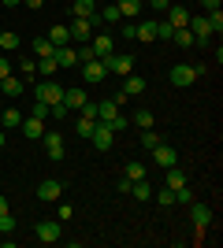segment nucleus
Wrapping results in <instances>:
<instances>
[{"mask_svg":"<svg viewBox=\"0 0 223 248\" xmlns=\"http://www.w3.org/2000/svg\"><path fill=\"white\" fill-rule=\"evenodd\" d=\"M52 60H56V67H64V71H67V67H78V52H74L71 45H60V48L52 52Z\"/></svg>","mask_w":223,"mask_h":248,"instance_id":"nucleus-15","label":"nucleus"},{"mask_svg":"<svg viewBox=\"0 0 223 248\" xmlns=\"http://www.w3.org/2000/svg\"><path fill=\"white\" fill-rule=\"evenodd\" d=\"M34 52H37V60H45V56H52L56 45L49 41V37H34Z\"/></svg>","mask_w":223,"mask_h":248,"instance_id":"nucleus-31","label":"nucleus"},{"mask_svg":"<svg viewBox=\"0 0 223 248\" xmlns=\"http://www.w3.org/2000/svg\"><path fill=\"white\" fill-rule=\"evenodd\" d=\"M60 233H64V222H60V218L37 222V241H41V245H56V241H60Z\"/></svg>","mask_w":223,"mask_h":248,"instance_id":"nucleus-3","label":"nucleus"},{"mask_svg":"<svg viewBox=\"0 0 223 248\" xmlns=\"http://www.w3.org/2000/svg\"><path fill=\"white\" fill-rule=\"evenodd\" d=\"M67 30H71V37L74 41H89V37H93V30H97V22L93 19H71V26H67Z\"/></svg>","mask_w":223,"mask_h":248,"instance_id":"nucleus-9","label":"nucleus"},{"mask_svg":"<svg viewBox=\"0 0 223 248\" xmlns=\"http://www.w3.org/2000/svg\"><path fill=\"white\" fill-rule=\"evenodd\" d=\"M116 8L123 19H134V15H141V8H145V0H116Z\"/></svg>","mask_w":223,"mask_h":248,"instance_id":"nucleus-22","label":"nucleus"},{"mask_svg":"<svg viewBox=\"0 0 223 248\" xmlns=\"http://www.w3.org/2000/svg\"><path fill=\"white\" fill-rule=\"evenodd\" d=\"M89 48H93V56L97 60H108V56H112V52H116V41H112V37H108V33H97V37H89Z\"/></svg>","mask_w":223,"mask_h":248,"instance_id":"nucleus-8","label":"nucleus"},{"mask_svg":"<svg viewBox=\"0 0 223 248\" xmlns=\"http://www.w3.org/2000/svg\"><path fill=\"white\" fill-rule=\"evenodd\" d=\"M149 4H153L156 11H168V8H171V0H149Z\"/></svg>","mask_w":223,"mask_h":248,"instance_id":"nucleus-48","label":"nucleus"},{"mask_svg":"<svg viewBox=\"0 0 223 248\" xmlns=\"http://www.w3.org/2000/svg\"><path fill=\"white\" fill-rule=\"evenodd\" d=\"M101 63H104L112 74H123V78H127V74H134V56H130V52H112V56H108V60H101Z\"/></svg>","mask_w":223,"mask_h":248,"instance_id":"nucleus-1","label":"nucleus"},{"mask_svg":"<svg viewBox=\"0 0 223 248\" xmlns=\"http://www.w3.org/2000/svg\"><path fill=\"white\" fill-rule=\"evenodd\" d=\"M0 48H4V52H15V48H19V33H15V30H4V33H0Z\"/></svg>","mask_w":223,"mask_h":248,"instance_id":"nucleus-32","label":"nucleus"},{"mask_svg":"<svg viewBox=\"0 0 223 248\" xmlns=\"http://www.w3.org/2000/svg\"><path fill=\"white\" fill-rule=\"evenodd\" d=\"M171 33H175V30H171V22H168V19L156 22V41H171Z\"/></svg>","mask_w":223,"mask_h":248,"instance_id":"nucleus-37","label":"nucleus"},{"mask_svg":"<svg viewBox=\"0 0 223 248\" xmlns=\"http://www.w3.org/2000/svg\"><path fill=\"white\" fill-rule=\"evenodd\" d=\"M134 41H156V19H149V22H138L134 26Z\"/></svg>","mask_w":223,"mask_h":248,"instance_id":"nucleus-19","label":"nucleus"},{"mask_svg":"<svg viewBox=\"0 0 223 248\" xmlns=\"http://www.w3.org/2000/svg\"><path fill=\"white\" fill-rule=\"evenodd\" d=\"M97 19H101V22H108V26H116V22L123 19V15H119V8H116V4H104V8H97Z\"/></svg>","mask_w":223,"mask_h":248,"instance_id":"nucleus-25","label":"nucleus"},{"mask_svg":"<svg viewBox=\"0 0 223 248\" xmlns=\"http://www.w3.org/2000/svg\"><path fill=\"white\" fill-rule=\"evenodd\" d=\"M156 200H160L164 207H171V204H175V189H168V186H164V189L156 193Z\"/></svg>","mask_w":223,"mask_h":248,"instance_id":"nucleus-38","label":"nucleus"},{"mask_svg":"<svg viewBox=\"0 0 223 248\" xmlns=\"http://www.w3.org/2000/svg\"><path fill=\"white\" fill-rule=\"evenodd\" d=\"M4 4H8V8H15V4H22V0H4Z\"/></svg>","mask_w":223,"mask_h":248,"instance_id":"nucleus-53","label":"nucleus"},{"mask_svg":"<svg viewBox=\"0 0 223 248\" xmlns=\"http://www.w3.org/2000/svg\"><path fill=\"white\" fill-rule=\"evenodd\" d=\"M22 137H30V141H41V137H45V119H37V115L22 119Z\"/></svg>","mask_w":223,"mask_h":248,"instance_id":"nucleus-14","label":"nucleus"},{"mask_svg":"<svg viewBox=\"0 0 223 248\" xmlns=\"http://www.w3.org/2000/svg\"><path fill=\"white\" fill-rule=\"evenodd\" d=\"M0 215H8V200L0 197Z\"/></svg>","mask_w":223,"mask_h":248,"instance_id":"nucleus-51","label":"nucleus"},{"mask_svg":"<svg viewBox=\"0 0 223 248\" xmlns=\"http://www.w3.org/2000/svg\"><path fill=\"white\" fill-rule=\"evenodd\" d=\"M127 123H130L127 115H116V119H112L108 126H112V134H119V130H127Z\"/></svg>","mask_w":223,"mask_h":248,"instance_id":"nucleus-42","label":"nucleus"},{"mask_svg":"<svg viewBox=\"0 0 223 248\" xmlns=\"http://www.w3.org/2000/svg\"><path fill=\"white\" fill-rule=\"evenodd\" d=\"M11 230H15V218L8 211V215H0V233H11Z\"/></svg>","mask_w":223,"mask_h":248,"instance_id":"nucleus-43","label":"nucleus"},{"mask_svg":"<svg viewBox=\"0 0 223 248\" xmlns=\"http://www.w3.org/2000/svg\"><path fill=\"white\" fill-rule=\"evenodd\" d=\"M89 100L86 96V89H64V104H67V111H82V104Z\"/></svg>","mask_w":223,"mask_h":248,"instance_id":"nucleus-18","label":"nucleus"},{"mask_svg":"<svg viewBox=\"0 0 223 248\" xmlns=\"http://www.w3.org/2000/svg\"><path fill=\"white\" fill-rule=\"evenodd\" d=\"M34 115H37V119H49V104H41V100H34Z\"/></svg>","mask_w":223,"mask_h":248,"instance_id":"nucleus-45","label":"nucleus"},{"mask_svg":"<svg viewBox=\"0 0 223 248\" xmlns=\"http://www.w3.org/2000/svg\"><path fill=\"white\" fill-rule=\"evenodd\" d=\"M71 15H74V19H93V22H101V19H97V0H74V4H71Z\"/></svg>","mask_w":223,"mask_h":248,"instance_id":"nucleus-13","label":"nucleus"},{"mask_svg":"<svg viewBox=\"0 0 223 248\" xmlns=\"http://www.w3.org/2000/svg\"><path fill=\"white\" fill-rule=\"evenodd\" d=\"M130 197L145 204V200H153V186H149L145 178H138V182H130Z\"/></svg>","mask_w":223,"mask_h":248,"instance_id":"nucleus-23","label":"nucleus"},{"mask_svg":"<svg viewBox=\"0 0 223 248\" xmlns=\"http://www.w3.org/2000/svg\"><path fill=\"white\" fill-rule=\"evenodd\" d=\"M4 141H8V130H4V126H0V148H4Z\"/></svg>","mask_w":223,"mask_h":248,"instance_id":"nucleus-52","label":"nucleus"},{"mask_svg":"<svg viewBox=\"0 0 223 248\" xmlns=\"http://www.w3.org/2000/svg\"><path fill=\"white\" fill-rule=\"evenodd\" d=\"M186 207H190V218H193V226H197V237H201L205 230H208V222H212V207L208 204H193V200Z\"/></svg>","mask_w":223,"mask_h":248,"instance_id":"nucleus-5","label":"nucleus"},{"mask_svg":"<svg viewBox=\"0 0 223 248\" xmlns=\"http://www.w3.org/2000/svg\"><path fill=\"white\" fill-rule=\"evenodd\" d=\"M205 19H208V30H212V33H220V30H223V11H220V8H216V11H208Z\"/></svg>","mask_w":223,"mask_h":248,"instance_id":"nucleus-36","label":"nucleus"},{"mask_svg":"<svg viewBox=\"0 0 223 248\" xmlns=\"http://www.w3.org/2000/svg\"><path fill=\"white\" fill-rule=\"evenodd\" d=\"M168 22H171V30H182V26H190V11L182 8V4H171V8H168Z\"/></svg>","mask_w":223,"mask_h":248,"instance_id":"nucleus-17","label":"nucleus"},{"mask_svg":"<svg viewBox=\"0 0 223 248\" xmlns=\"http://www.w3.org/2000/svg\"><path fill=\"white\" fill-rule=\"evenodd\" d=\"M74 52H78V63H89V60H97V56H93V48H89V45H82V48H74Z\"/></svg>","mask_w":223,"mask_h":248,"instance_id":"nucleus-44","label":"nucleus"},{"mask_svg":"<svg viewBox=\"0 0 223 248\" xmlns=\"http://www.w3.org/2000/svg\"><path fill=\"white\" fill-rule=\"evenodd\" d=\"M186 30L197 37V45H205L208 37H212V30H208V19H205V15H190V26H186Z\"/></svg>","mask_w":223,"mask_h":248,"instance_id":"nucleus-12","label":"nucleus"},{"mask_svg":"<svg viewBox=\"0 0 223 248\" xmlns=\"http://www.w3.org/2000/svg\"><path fill=\"white\" fill-rule=\"evenodd\" d=\"M8 74H11V60H0V82H4Z\"/></svg>","mask_w":223,"mask_h":248,"instance_id":"nucleus-47","label":"nucleus"},{"mask_svg":"<svg viewBox=\"0 0 223 248\" xmlns=\"http://www.w3.org/2000/svg\"><path fill=\"white\" fill-rule=\"evenodd\" d=\"M190 200H193L190 186H182V189H175V204H190Z\"/></svg>","mask_w":223,"mask_h":248,"instance_id":"nucleus-39","label":"nucleus"},{"mask_svg":"<svg viewBox=\"0 0 223 248\" xmlns=\"http://www.w3.org/2000/svg\"><path fill=\"white\" fill-rule=\"evenodd\" d=\"M37 100L49 104V108H52V104H60V100H64V85H56L52 78H45V82L37 85Z\"/></svg>","mask_w":223,"mask_h":248,"instance_id":"nucleus-4","label":"nucleus"},{"mask_svg":"<svg viewBox=\"0 0 223 248\" xmlns=\"http://www.w3.org/2000/svg\"><path fill=\"white\" fill-rule=\"evenodd\" d=\"M0 126H4V130H15V126H22V111H15V108H8V111L0 115Z\"/></svg>","mask_w":223,"mask_h":248,"instance_id":"nucleus-30","label":"nucleus"},{"mask_svg":"<svg viewBox=\"0 0 223 248\" xmlns=\"http://www.w3.org/2000/svg\"><path fill=\"white\" fill-rule=\"evenodd\" d=\"M104 74H108V67H104L101 60L82 63V82H86V85H101V82H104Z\"/></svg>","mask_w":223,"mask_h":248,"instance_id":"nucleus-7","label":"nucleus"},{"mask_svg":"<svg viewBox=\"0 0 223 248\" xmlns=\"http://www.w3.org/2000/svg\"><path fill=\"white\" fill-rule=\"evenodd\" d=\"M93 119H86V115H82V119H78V123H74V134H78V137H86V141H89V134H93Z\"/></svg>","mask_w":223,"mask_h":248,"instance_id":"nucleus-34","label":"nucleus"},{"mask_svg":"<svg viewBox=\"0 0 223 248\" xmlns=\"http://www.w3.org/2000/svg\"><path fill=\"white\" fill-rule=\"evenodd\" d=\"M171 41L179 45V48H193V45H197V37H193V33L186 30V26H182V30H175V33H171Z\"/></svg>","mask_w":223,"mask_h":248,"instance_id":"nucleus-29","label":"nucleus"},{"mask_svg":"<svg viewBox=\"0 0 223 248\" xmlns=\"http://www.w3.org/2000/svg\"><path fill=\"white\" fill-rule=\"evenodd\" d=\"M60 197H64V186H60L56 178H45L41 186H37V200H41V204H56Z\"/></svg>","mask_w":223,"mask_h":248,"instance_id":"nucleus-6","label":"nucleus"},{"mask_svg":"<svg viewBox=\"0 0 223 248\" xmlns=\"http://www.w3.org/2000/svg\"><path fill=\"white\" fill-rule=\"evenodd\" d=\"M0 93H8V96H22V93H26V82H22V78H15V74H8V78L0 82Z\"/></svg>","mask_w":223,"mask_h":248,"instance_id":"nucleus-20","label":"nucleus"},{"mask_svg":"<svg viewBox=\"0 0 223 248\" xmlns=\"http://www.w3.org/2000/svg\"><path fill=\"white\" fill-rule=\"evenodd\" d=\"M123 178H130V182H138V178H145V167L138 163V159H130L127 170H123Z\"/></svg>","mask_w":223,"mask_h":248,"instance_id":"nucleus-35","label":"nucleus"},{"mask_svg":"<svg viewBox=\"0 0 223 248\" xmlns=\"http://www.w3.org/2000/svg\"><path fill=\"white\" fill-rule=\"evenodd\" d=\"M149 152H153V159H156V167H164V170L179 163V152H175V148H168V145H164V141H160L156 148H149Z\"/></svg>","mask_w":223,"mask_h":248,"instance_id":"nucleus-11","label":"nucleus"},{"mask_svg":"<svg viewBox=\"0 0 223 248\" xmlns=\"http://www.w3.org/2000/svg\"><path fill=\"white\" fill-rule=\"evenodd\" d=\"M22 4H26V8H34V11H41V8H45V0H22Z\"/></svg>","mask_w":223,"mask_h":248,"instance_id":"nucleus-50","label":"nucleus"},{"mask_svg":"<svg viewBox=\"0 0 223 248\" xmlns=\"http://www.w3.org/2000/svg\"><path fill=\"white\" fill-rule=\"evenodd\" d=\"M71 215H74L71 204H60V207H56V218H60V222H71Z\"/></svg>","mask_w":223,"mask_h":248,"instance_id":"nucleus-41","label":"nucleus"},{"mask_svg":"<svg viewBox=\"0 0 223 248\" xmlns=\"http://www.w3.org/2000/svg\"><path fill=\"white\" fill-rule=\"evenodd\" d=\"M19 67H22V74H26V78H34V71H37V63H34V60H22Z\"/></svg>","mask_w":223,"mask_h":248,"instance_id":"nucleus-46","label":"nucleus"},{"mask_svg":"<svg viewBox=\"0 0 223 248\" xmlns=\"http://www.w3.org/2000/svg\"><path fill=\"white\" fill-rule=\"evenodd\" d=\"M45 37H49V41H52L56 48H60V45H67V41H71V30H67V26H49V33H45Z\"/></svg>","mask_w":223,"mask_h":248,"instance_id":"nucleus-26","label":"nucleus"},{"mask_svg":"<svg viewBox=\"0 0 223 248\" xmlns=\"http://www.w3.org/2000/svg\"><path fill=\"white\" fill-rule=\"evenodd\" d=\"M141 145H145V148H156V145H160V137L153 134V130H141Z\"/></svg>","mask_w":223,"mask_h":248,"instance_id":"nucleus-40","label":"nucleus"},{"mask_svg":"<svg viewBox=\"0 0 223 248\" xmlns=\"http://www.w3.org/2000/svg\"><path fill=\"white\" fill-rule=\"evenodd\" d=\"M220 4H223V0H201V8H205V11H216Z\"/></svg>","mask_w":223,"mask_h":248,"instance_id":"nucleus-49","label":"nucleus"},{"mask_svg":"<svg viewBox=\"0 0 223 248\" xmlns=\"http://www.w3.org/2000/svg\"><path fill=\"white\" fill-rule=\"evenodd\" d=\"M119 115V104H112V100H101L97 104V123H112Z\"/></svg>","mask_w":223,"mask_h":248,"instance_id":"nucleus-24","label":"nucleus"},{"mask_svg":"<svg viewBox=\"0 0 223 248\" xmlns=\"http://www.w3.org/2000/svg\"><path fill=\"white\" fill-rule=\"evenodd\" d=\"M56 71H60V67H56V60H52V56H45V60H37V74H41V78H52Z\"/></svg>","mask_w":223,"mask_h":248,"instance_id":"nucleus-33","label":"nucleus"},{"mask_svg":"<svg viewBox=\"0 0 223 248\" xmlns=\"http://www.w3.org/2000/svg\"><path fill=\"white\" fill-rule=\"evenodd\" d=\"M197 82V71L193 67H186V63H179V67H171V85H179V89H186V85Z\"/></svg>","mask_w":223,"mask_h":248,"instance_id":"nucleus-10","label":"nucleus"},{"mask_svg":"<svg viewBox=\"0 0 223 248\" xmlns=\"http://www.w3.org/2000/svg\"><path fill=\"white\" fill-rule=\"evenodd\" d=\"M164 186H168V189H182V186H186V174L179 170V163L168 167V178H164Z\"/></svg>","mask_w":223,"mask_h":248,"instance_id":"nucleus-27","label":"nucleus"},{"mask_svg":"<svg viewBox=\"0 0 223 248\" xmlns=\"http://www.w3.org/2000/svg\"><path fill=\"white\" fill-rule=\"evenodd\" d=\"M45 152H49V159H64V137L60 134H49V130H45Z\"/></svg>","mask_w":223,"mask_h":248,"instance_id":"nucleus-16","label":"nucleus"},{"mask_svg":"<svg viewBox=\"0 0 223 248\" xmlns=\"http://www.w3.org/2000/svg\"><path fill=\"white\" fill-rule=\"evenodd\" d=\"M123 93L127 96H141L145 93V78H141V74H127V78H123Z\"/></svg>","mask_w":223,"mask_h":248,"instance_id":"nucleus-21","label":"nucleus"},{"mask_svg":"<svg viewBox=\"0 0 223 248\" xmlns=\"http://www.w3.org/2000/svg\"><path fill=\"white\" fill-rule=\"evenodd\" d=\"M89 141H93L97 152H108V148L116 145V134H112V126H108V123H97L93 134H89Z\"/></svg>","mask_w":223,"mask_h":248,"instance_id":"nucleus-2","label":"nucleus"},{"mask_svg":"<svg viewBox=\"0 0 223 248\" xmlns=\"http://www.w3.org/2000/svg\"><path fill=\"white\" fill-rule=\"evenodd\" d=\"M130 123H138L141 130H153V123H156V115L149 111V108H141V111H134V115H130Z\"/></svg>","mask_w":223,"mask_h":248,"instance_id":"nucleus-28","label":"nucleus"}]
</instances>
